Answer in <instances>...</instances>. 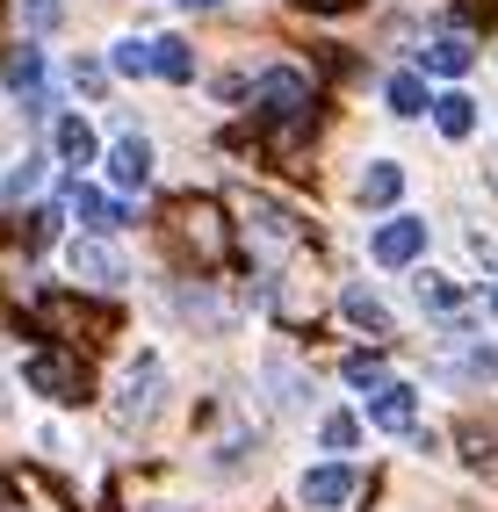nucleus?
<instances>
[{
  "instance_id": "ddd939ff",
  "label": "nucleus",
  "mask_w": 498,
  "mask_h": 512,
  "mask_svg": "<svg viewBox=\"0 0 498 512\" xmlns=\"http://www.w3.org/2000/svg\"><path fill=\"white\" fill-rule=\"evenodd\" d=\"M412 296H419V311H434V318H462V303H470V289L455 275H441V267H412Z\"/></svg>"
},
{
  "instance_id": "cd10ccee",
  "label": "nucleus",
  "mask_w": 498,
  "mask_h": 512,
  "mask_svg": "<svg viewBox=\"0 0 498 512\" xmlns=\"http://www.w3.org/2000/svg\"><path fill=\"white\" fill-rule=\"evenodd\" d=\"M73 87H80V94L94 101V94L109 87V65H102V58H73Z\"/></svg>"
},
{
  "instance_id": "423d86ee",
  "label": "nucleus",
  "mask_w": 498,
  "mask_h": 512,
  "mask_svg": "<svg viewBox=\"0 0 498 512\" xmlns=\"http://www.w3.org/2000/svg\"><path fill=\"white\" fill-rule=\"evenodd\" d=\"M58 195H65V210H73L87 231H102V238L130 231V202H123V195H109V188H80V181H58Z\"/></svg>"
},
{
  "instance_id": "39448f33",
  "label": "nucleus",
  "mask_w": 498,
  "mask_h": 512,
  "mask_svg": "<svg viewBox=\"0 0 498 512\" xmlns=\"http://www.w3.org/2000/svg\"><path fill=\"white\" fill-rule=\"evenodd\" d=\"M253 109L268 116V123L304 116V109H311V80L296 73V65H268V73H260V87H253Z\"/></svg>"
},
{
  "instance_id": "4be33fe9",
  "label": "nucleus",
  "mask_w": 498,
  "mask_h": 512,
  "mask_svg": "<svg viewBox=\"0 0 498 512\" xmlns=\"http://www.w3.org/2000/svg\"><path fill=\"white\" fill-rule=\"evenodd\" d=\"M318 440H325V455L347 462V455L361 448V419H354V412H325V419H318Z\"/></svg>"
},
{
  "instance_id": "20e7f679",
  "label": "nucleus",
  "mask_w": 498,
  "mask_h": 512,
  "mask_svg": "<svg viewBox=\"0 0 498 512\" xmlns=\"http://www.w3.org/2000/svg\"><path fill=\"white\" fill-rule=\"evenodd\" d=\"M419 253H426V217H412V210H390L369 231V260L376 267H419Z\"/></svg>"
},
{
  "instance_id": "c85d7f7f",
  "label": "nucleus",
  "mask_w": 498,
  "mask_h": 512,
  "mask_svg": "<svg viewBox=\"0 0 498 512\" xmlns=\"http://www.w3.org/2000/svg\"><path fill=\"white\" fill-rule=\"evenodd\" d=\"M210 94H217V101H246V94H253V87H246V80H239V73H217V80H210Z\"/></svg>"
},
{
  "instance_id": "9b49d317",
  "label": "nucleus",
  "mask_w": 498,
  "mask_h": 512,
  "mask_svg": "<svg viewBox=\"0 0 498 512\" xmlns=\"http://www.w3.org/2000/svg\"><path fill=\"white\" fill-rule=\"evenodd\" d=\"M397 195H405V166H397V159H369L354 174V202H361V210H397Z\"/></svg>"
},
{
  "instance_id": "1a4fd4ad",
  "label": "nucleus",
  "mask_w": 498,
  "mask_h": 512,
  "mask_svg": "<svg viewBox=\"0 0 498 512\" xmlns=\"http://www.w3.org/2000/svg\"><path fill=\"white\" fill-rule=\"evenodd\" d=\"M260 390H268V412H282V419H296V412L311 404L304 368H296V361H282V354H268V361H260Z\"/></svg>"
},
{
  "instance_id": "2f4dec72",
  "label": "nucleus",
  "mask_w": 498,
  "mask_h": 512,
  "mask_svg": "<svg viewBox=\"0 0 498 512\" xmlns=\"http://www.w3.org/2000/svg\"><path fill=\"white\" fill-rule=\"evenodd\" d=\"M145 512H174V505H145Z\"/></svg>"
},
{
  "instance_id": "dca6fc26",
  "label": "nucleus",
  "mask_w": 498,
  "mask_h": 512,
  "mask_svg": "<svg viewBox=\"0 0 498 512\" xmlns=\"http://www.w3.org/2000/svg\"><path fill=\"white\" fill-rule=\"evenodd\" d=\"M340 318H347V325H361V332H376V339L390 332V311L376 303V289H361V282H347V289H340Z\"/></svg>"
},
{
  "instance_id": "0eeeda50",
  "label": "nucleus",
  "mask_w": 498,
  "mask_h": 512,
  "mask_svg": "<svg viewBox=\"0 0 498 512\" xmlns=\"http://www.w3.org/2000/svg\"><path fill=\"white\" fill-rule=\"evenodd\" d=\"M296 498H304V512H347V498H354V462H318V469H304L296 476Z\"/></svg>"
},
{
  "instance_id": "473e14b6",
  "label": "nucleus",
  "mask_w": 498,
  "mask_h": 512,
  "mask_svg": "<svg viewBox=\"0 0 498 512\" xmlns=\"http://www.w3.org/2000/svg\"><path fill=\"white\" fill-rule=\"evenodd\" d=\"M0 404H8V390H0Z\"/></svg>"
},
{
  "instance_id": "393cba45",
  "label": "nucleus",
  "mask_w": 498,
  "mask_h": 512,
  "mask_svg": "<svg viewBox=\"0 0 498 512\" xmlns=\"http://www.w3.org/2000/svg\"><path fill=\"white\" fill-rule=\"evenodd\" d=\"M340 383L347 390H383V354H347L340 361Z\"/></svg>"
},
{
  "instance_id": "f03ea898",
  "label": "nucleus",
  "mask_w": 498,
  "mask_h": 512,
  "mask_svg": "<svg viewBox=\"0 0 498 512\" xmlns=\"http://www.w3.org/2000/svg\"><path fill=\"white\" fill-rule=\"evenodd\" d=\"M0 87H8V101L22 116H51V101H58V73H51V51H15L8 65H0Z\"/></svg>"
},
{
  "instance_id": "bb28decb",
  "label": "nucleus",
  "mask_w": 498,
  "mask_h": 512,
  "mask_svg": "<svg viewBox=\"0 0 498 512\" xmlns=\"http://www.w3.org/2000/svg\"><path fill=\"white\" fill-rule=\"evenodd\" d=\"M22 22H29V37H51L65 22V0H22Z\"/></svg>"
},
{
  "instance_id": "a878e982",
  "label": "nucleus",
  "mask_w": 498,
  "mask_h": 512,
  "mask_svg": "<svg viewBox=\"0 0 498 512\" xmlns=\"http://www.w3.org/2000/svg\"><path fill=\"white\" fill-rule=\"evenodd\" d=\"M58 231H65V202H37L29 210V246H51Z\"/></svg>"
},
{
  "instance_id": "2eb2a0df",
  "label": "nucleus",
  "mask_w": 498,
  "mask_h": 512,
  "mask_svg": "<svg viewBox=\"0 0 498 512\" xmlns=\"http://www.w3.org/2000/svg\"><path fill=\"white\" fill-rule=\"evenodd\" d=\"M181 238L195 246V260H217L224 253V224H217L210 202H188V210H181Z\"/></svg>"
},
{
  "instance_id": "aec40b11",
  "label": "nucleus",
  "mask_w": 498,
  "mask_h": 512,
  "mask_svg": "<svg viewBox=\"0 0 498 512\" xmlns=\"http://www.w3.org/2000/svg\"><path fill=\"white\" fill-rule=\"evenodd\" d=\"M455 448H462V462H470L477 476H498V433H491V426H462Z\"/></svg>"
},
{
  "instance_id": "7ed1b4c3",
  "label": "nucleus",
  "mask_w": 498,
  "mask_h": 512,
  "mask_svg": "<svg viewBox=\"0 0 498 512\" xmlns=\"http://www.w3.org/2000/svg\"><path fill=\"white\" fill-rule=\"evenodd\" d=\"M65 267L80 275V289H123V282H130V260H123V246H116V238H102V231L73 238Z\"/></svg>"
},
{
  "instance_id": "f3484780",
  "label": "nucleus",
  "mask_w": 498,
  "mask_h": 512,
  "mask_svg": "<svg viewBox=\"0 0 498 512\" xmlns=\"http://www.w3.org/2000/svg\"><path fill=\"white\" fill-rule=\"evenodd\" d=\"M470 37H434V44H426L419 51V65H426V73H441V80H462V73H470Z\"/></svg>"
},
{
  "instance_id": "6ab92c4d",
  "label": "nucleus",
  "mask_w": 498,
  "mask_h": 512,
  "mask_svg": "<svg viewBox=\"0 0 498 512\" xmlns=\"http://www.w3.org/2000/svg\"><path fill=\"white\" fill-rule=\"evenodd\" d=\"M434 130H441L448 145H462V138L477 130V101H470V94H441V101H434Z\"/></svg>"
},
{
  "instance_id": "c756f323",
  "label": "nucleus",
  "mask_w": 498,
  "mask_h": 512,
  "mask_svg": "<svg viewBox=\"0 0 498 512\" xmlns=\"http://www.w3.org/2000/svg\"><path fill=\"white\" fill-rule=\"evenodd\" d=\"M181 8H217V0H181Z\"/></svg>"
},
{
  "instance_id": "f8f14e48",
  "label": "nucleus",
  "mask_w": 498,
  "mask_h": 512,
  "mask_svg": "<svg viewBox=\"0 0 498 512\" xmlns=\"http://www.w3.org/2000/svg\"><path fill=\"white\" fill-rule=\"evenodd\" d=\"M412 419H419V390H412V383L369 390V426H376V433H412Z\"/></svg>"
},
{
  "instance_id": "4468645a",
  "label": "nucleus",
  "mask_w": 498,
  "mask_h": 512,
  "mask_svg": "<svg viewBox=\"0 0 498 512\" xmlns=\"http://www.w3.org/2000/svg\"><path fill=\"white\" fill-rule=\"evenodd\" d=\"M51 152H58V166L65 174H80V166H94V123L87 116H51Z\"/></svg>"
},
{
  "instance_id": "6e6552de",
  "label": "nucleus",
  "mask_w": 498,
  "mask_h": 512,
  "mask_svg": "<svg viewBox=\"0 0 498 512\" xmlns=\"http://www.w3.org/2000/svg\"><path fill=\"white\" fill-rule=\"evenodd\" d=\"M29 390L51 397V404H80L87 397V368L73 354H37V361H29Z\"/></svg>"
},
{
  "instance_id": "b1692460",
  "label": "nucleus",
  "mask_w": 498,
  "mask_h": 512,
  "mask_svg": "<svg viewBox=\"0 0 498 512\" xmlns=\"http://www.w3.org/2000/svg\"><path fill=\"white\" fill-rule=\"evenodd\" d=\"M109 65L138 80V73H152V44H145V37H116V44H109Z\"/></svg>"
},
{
  "instance_id": "7c9ffc66",
  "label": "nucleus",
  "mask_w": 498,
  "mask_h": 512,
  "mask_svg": "<svg viewBox=\"0 0 498 512\" xmlns=\"http://www.w3.org/2000/svg\"><path fill=\"white\" fill-rule=\"evenodd\" d=\"M491 318H498V282H491Z\"/></svg>"
},
{
  "instance_id": "5701e85b",
  "label": "nucleus",
  "mask_w": 498,
  "mask_h": 512,
  "mask_svg": "<svg viewBox=\"0 0 498 512\" xmlns=\"http://www.w3.org/2000/svg\"><path fill=\"white\" fill-rule=\"evenodd\" d=\"M44 174H51V159H44V152H29V159H15V166H8V181H0V195L15 202V195H29V188H37Z\"/></svg>"
},
{
  "instance_id": "a211bd4d",
  "label": "nucleus",
  "mask_w": 498,
  "mask_h": 512,
  "mask_svg": "<svg viewBox=\"0 0 498 512\" xmlns=\"http://www.w3.org/2000/svg\"><path fill=\"white\" fill-rule=\"evenodd\" d=\"M383 101H390V116H397V123H412V116L434 109V101H426V80H419V73H390V80H383Z\"/></svg>"
},
{
  "instance_id": "412c9836",
  "label": "nucleus",
  "mask_w": 498,
  "mask_h": 512,
  "mask_svg": "<svg viewBox=\"0 0 498 512\" xmlns=\"http://www.w3.org/2000/svg\"><path fill=\"white\" fill-rule=\"evenodd\" d=\"M152 73H159V80H174V87L195 80V51H188L181 37H159V44H152Z\"/></svg>"
},
{
  "instance_id": "f257e3e1",
  "label": "nucleus",
  "mask_w": 498,
  "mask_h": 512,
  "mask_svg": "<svg viewBox=\"0 0 498 512\" xmlns=\"http://www.w3.org/2000/svg\"><path fill=\"white\" fill-rule=\"evenodd\" d=\"M166 354L159 347H130L123 354V368H116V383H109V426L123 433V440H138L152 419H159V404H166Z\"/></svg>"
},
{
  "instance_id": "9d476101",
  "label": "nucleus",
  "mask_w": 498,
  "mask_h": 512,
  "mask_svg": "<svg viewBox=\"0 0 498 512\" xmlns=\"http://www.w3.org/2000/svg\"><path fill=\"white\" fill-rule=\"evenodd\" d=\"M145 181H152V138L130 130V138L109 145V188H116V195H138Z\"/></svg>"
}]
</instances>
